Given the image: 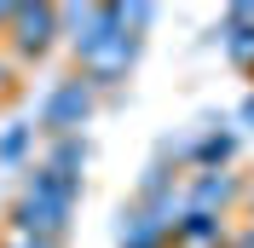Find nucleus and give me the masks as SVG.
<instances>
[{"instance_id":"obj_1","label":"nucleus","mask_w":254,"mask_h":248,"mask_svg":"<svg viewBox=\"0 0 254 248\" xmlns=\"http://www.w3.org/2000/svg\"><path fill=\"white\" fill-rule=\"evenodd\" d=\"M81 190H87V185H75V179H64V173L29 162V173H23V185H17V196H12V208H6V225H12V231H29V237L64 243L69 225H75Z\"/></svg>"},{"instance_id":"obj_2","label":"nucleus","mask_w":254,"mask_h":248,"mask_svg":"<svg viewBox=\"0 0 254 248\" xmlns=\"http://www.w3.org/2000/svg\"><path fill=\"white\" fill-rule=\"evenodd\" d=\"M139 52H144V35H133L122 23V29L93 35L87 47H69V58H75V75L104 98V93H116V87H127V75L139 69Z\"/></svg>"},{"instance_id":"obj_3","label":"nucleus","mask_w":254,"mask_h":248,"mask_svg":"<svg viewBox=\"0 0 254 248\" xmlns=\"http://www.w3.org/2000/svg\"><path fill=\"white\" fill-rule=\"evenodd\" d=\"M98 104H104V98L69 69V75H58L47 93H41V104H35V127H41V139H81V133L93 127Z\"/></svg>"},{"instance_id":"obj_4","label":"nucleus","mask_w":254,"mask_h":248,"mask_svg":"<svg viewBox=\"0 0 254 248\" xmlns=\"http://www.w3.org/2000/svg\"><path fill=\"white\" fill-rule=\"evenodd\" d=\"M0 41H6V52H12L17 69H23V63H41L64 41V12L52 0H41V6H12V23H6Z\"/></svg>"},{"instance_id":"obj_5","label":"nucleus","mask_w":254,"mask_h":248,"mask_svg":"<svg viewBox=\"0 0 254 248\" xmlns=\"http://www.w3.org/2000/svg\"><path fill=\"white\" fill-rule=\"evenodd\" d=\"M237 202H249V185L231 179V173H190L185 179V208H196V214H225L231 219Z\"/></svg>"},{"instance_id":"obj_6","label":"nucleus","mask_w":254,"mask_h":248,"mask_svg":"<svg viewBox=\"0 0 254 248\" xmlns=\"http://www.w3.org/2000/svg\"><path fill=\"white\" fill-rule=\"evenodd\" d=\"M220 47H225V63H231L237 75L254 81V0L225 6V17H220Z\"/></svg>"},{"instance_id":"obj_7","label":"nucleus","mask_w":254,"mask_h":248,"mask_svg":"<svg viewBox=\"0 0 254 248\" xmlns=\"http://www.w3.org/2000/svg\"><path fill=\"white\" fill-rule=\"evenodd\" d=\"M116 248H174V225L156 219L150 208H139V202H127L116 214Z\"/></svg>"},{"instance_id":"obj_8","label":"nucleus","mask_w":254,"mask_h":248,"mask_svg":"<svg viewBox=\"0 0 254 248\" xmlns=\"http://www.w3.org/2000/svg\"><path fill=\"white\" fill-rule=\"evenodd\" d=\"M237 127H208L202 139L185 150V162H190V173H231V156H237Z\"/></svg>"},{"instance_id":"obj_9","label":"nucleus","mask_w":254,"mask_h":248,"mask_svg":"<svg viewBox=\"0 0 254 248\" xmlns=\"http://www.w3.org/2000/svg\"><path fill=\"white\" fill-rule=\"evenodd\" d=\"M225 237H231V219L225 214H196V208H185V214L174 219V248H225Z\"/></svg>"},{"instance_id":"obj_10","label":"nucleus","mask_w":254,"mask_h":248,"mask_svg":"<svg viewBox=\"0 0 254 248\" xmlns=\"http://www.w3.org/2000/svg\"><path fill=\"white\" fill-rule=\"evenodd\" d=\"M35 139H41V127L35 122H23V116H12V122H0V168L6 173H29V162H35Z\"/></svg>"},{"instance_id":"obj_11","label":"nucleus","mask_w":254,"mask_h":248,"mask_svg":"<svg viewBox=\"0 0 254 248\" xmlns=\"http://www.w3.org/2000/svg\"><path fill=\"white\" fill-rule=\"evenodd\" d=\"M87 162H93L87 133H81V139H47V150H41V168L64 173V179H75V185H87Z\"/></svg>"},{"instance_id":"obj_12","label":"nucleus","mask_w":254,"mask_h":248,"mask_svg":"<svg viewBox=\"0 0 254 248\" xmlns=\"http://www.w3.org/2000/svg\"><path fill=\"white\" fill-rule=\"evenodd\" d=\"M0 248H64L52 237H29V231H12V225H0Z\"/></svg>"},{"instance_id":"obj_13","label":"nucleus","mask_w":254,"mask_h":248,"mask_svg":"<svg viewBox=\"0 0 254 248\" xmlns=\"http://www.w3.org/2000/svg\"><path fill=\"white\" fill-rule=\"evenodd\" d=\"M237 133H249V139H254V87L243 93V104H237Z\"/></svg>"},{"instance_id":"obj_14","label":"nucleus","mask_w":254,"mask_h":248,"mask_svg":"<svg viewBox=\"0 0 254 248\" xmlns=\"http://www.w3.org/2000/svg\"><path fill=\"white\" fill-rule=\"evenodd\" d=\"M6 23H12V6H0V35H6Z\"/></svg>"},{"instance_id":"obj_15","label":"nucleus","mask_w":254,"mask_h":248,"mask_svg":"<svg viewBox=\"0 0 254 248\" xmlns=\"http://www.w3.org/2000/svg\"><path fill=\"white\" fill-rule=\"evenodd\" d=\"M249 225H254V185H249Z\"/></svg>"}]
</instances>
